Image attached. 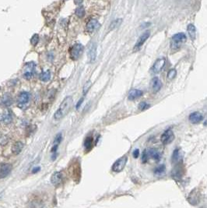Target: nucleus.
<instances>
[{
    "label": "nucleus",
    "mask_w": 207,
    "mask_h": 208,
    "mask_svg": "<svg viewBox=\"0 0 207 208\" xmlns=\"http://www.w3.org/2000/svg\"><path fill=\"white\" fill-rule=\"evenodd\" d=\"M143 95V92L141 90H138V89H133L131 91L129 92V100H135L138 97H141L142 95Z\"/></svg>",
    "instance_id": "dca6fc26"
},
{
    "label": "nucleus",
    "mask_w": 207,
    "mask_h": 208,
    "mask_svg": "<svg viewBox=\"0 0 207 208\" xmlns=\"http://www.w3.org/2000/svg\"><path fill=\"white\" fill-rule=\"evenodd\" d=\"M90 86H91V82L90 81L86 82L84 86V94H86V92L88 91L89 88L90 87Z\"/></svg>",
    "instance_id": "2f4dec72"
},
{
    "label": "nucleus",
    "mask_w": 207,
    "mask_h": 208,
    "mask_svg": "<svg viewBox=\"0 0 207 208\" xmlns=\"http://www.w3.org/2000/svg\"><path fill=\"white\" fill-rule=\"evenodd\" d=\"M176 74H177V71L175 69H172V70H170L167 73V77L170 80H172L176 76Z\"/></svg>",
    "instance_id": "393cba45"
},
{
    "label": "nucleus",
    "mask_w": 207,
    "mask_h": 208,
    "mask_svg": "<svg viewBox=\"0 0 207 208\" xmlns=\"http://www.w3.org/2000/svg\"><path fill=\"white\" fill-rule=\"evenodd\" d=\"M12 121V115L9 112H5L0 115V122H3L5 124H8Z\"/></svg>",
    "instance_id": "aec40b11"
},
{
    "label": "nucleus",
    "mask_w": 207,
    "mask_h": 208,
    "mask_svg": "<svg viewBox=\"0 0 207 208\" xmlns=\"http://www.w3.org/2000/svg\"><path fill=\"white\" fill-rule=\"evenodd\" d=\"M121 20L120 19H118V20H115V21H113L111 24V26H110V29H115L116 27H118L119 25L121 24Z\"/></svg>",
    "instance_id": "a878e982"
},
{
    "label": "nucleus",
    "mask_w": 207,
    "mask_h": 208,
    "mask_svg": "<svg viewBox=\"0 0 207 208\" xmlns=\"http://www.w3.org/2000/svg\"><path fill=\"white\" fill-rule=\"evenodd\" d=\"M83 101H84V98H81L80 100L79 101L78 103H77V105H76V108H79L80 105H81V104L83 102Z\"/></svg>",
    "instance_id": "72a5a7b5"
},
{
    "label": "nucleus",
    "mask_w": 207,
    "mask_h": 208,
    "mask_svg": "<svg viewBox=\"0 0 207 208\" xmlns=\"http://www.w3.org/2000/svg\"><path fill=\"white\" fill-rule=\"evenodd\" d=\"M62 133H59L58 135L55 136V140H54V143H57V144H59V143L62 141Z\"/></svg>",
    "instance_id": "7c9ffc66"
},
{
    "label": "nucleus",
    "mask_w": 207,
    "mask_h": 208,
    "mask_svg": "<svg viewBox=\"0 0 207 208\" xmlns=\"http://www.w3.org/2000/svg\"><path fill=\"white\" fill-rule=\"evenodd\" d=\"M189 121L191 122V123H194V124H197V123H199V122L202 121L203 119V116L202 115L199 111H195V112H192L189 115Z\"/></svg>",
    "instance_id": "9d476101"
},
{
    "label": "nucleus",
    "mask_w": 207,
    "mask_h": 208,
    "mask_svg": "<svg viewBox=\"0 0 207 208\" xmlns=\"http://www.w3.org/2000/svg\"><path fill=\"white\" fill-rule=\"evenodd\" d=\"M164 171H165V165H162L156 167L154 172H155V174H162L163 172H164Z\"/></svg>",
    "instance_id": "bb28decb"
},
{
    "label": "nucleus",
    "mask_w": 207,
    "mask_h": 208,
    "mask_svg": "<svg viewBox=\"0 0 207 208\" xmlns=\"http://www.w3.org/2000/svg\"><path fill=\"white\" fill-rule=\"evenodd\" d=\"M83 1H84V0H74V3H75L76 5H80V4L83 3Z\"/></svg>",
    "instance_id": "f704fd0d"
},
{
    "label": "nucleus",
    "mask_w": 207,
    "mask_h": 208,
    "mask_svg": "<svg viewBox=\"0 0 207 208\" xmlns=\"http://www.w3.org/2000/svg\"><path fill=\"white\" fill-rule=\"evenodd\" d=\"M72 105H73V97H71V96L65 97L62 102V104L59 106V109L55 113V120H59V119L63 118L69 112Z\"/></svg>",
    "instance_id": "f257e3e1"
},
{
    "label": "nucleus",
    "mask_w": 207,
    "mask_h": 208,
    "mask_svg": "<svg viewBox=\"0 0 207 208\" xmlns=\"http://www.w3.org/2000/svg\"><path fill=\"white\" fill-rule=\"evenodd\" d=\"M76 15L78 16V17H83L85 15V9L83 6H80L78 8L76 9L75 11Z\"/></svg>",
    "instance_id": "b1692460"
},
{
    "label": "nucleus",
    "mask_w": 207,
    "mask_h": 208,
    "mask_svg": "<svg viewBox=\"0 0 207 208\" xmlns=\"http://www.w3.org/2000/svg\"><path fill=\"white\" fill-rule=\"evenodd\" d=\"M127 161H128V157H126V156H123L121 158L117 160L112 166V171L115 172H121L124 169V167H125Z\"/></svg>",
    "instance_id": "20e7f679"
},
{
    "label": "nucleus",
    "mask_w": 207,
    "mask_h": 208,
    "mask_svg": "<svg viewBox=\"0 0 207 208\" xmlns=\"http://www.w3.org/2000/svg\"><path fill=\"white\" fill-rule=\"evenodd\" d=\"M166 62V59L165 58H160L155 62L153 66L151 68V71L153 73H157L162 70V69L164 68V65Z\"/></svg>",
    "instance_id": "0eeeda50"
},
{
    "label": "nucleus",
    "mask_w": 207,
    "mask_h": 208,
    "mask_svg": "<svg viewBox=\"0 0 207 208\" xmlns=\"http://www.w3.org/2000/svg\"><path fill=\"white\" fill-rule=\"evenodd\" d=\"M24 147V144L21 142H16L12 147V151L15 154H20Z\"/></svg>",
    "instance_id": "6ab92c4d"
},
{
    "label": "nucleus",
    "mask_w": 207,
    "mask_h": 208,
    "mask_svg": "<svg viewBox=\"0 0 207 208\" xmlns=\"http://www.w3.org/2000/svg\"><path fill=\"white\" fill-rule=\"evenodd\" d=\"M2 103L5 106H9L13 104V98L11 97L9 94H5L3 97L2 99Z\"/></svg>",
    "instance_id": "412c9836"
},
{
    "label": "nucleus",
    "mask_w": 207,
    "mask_h": 208,
    "mask_svg": "<svg viewBox=\"0 0 207 208\" xmlns=\"http://www.w3.org/2000/svg\"><path fill=\"white\" fill-rule=\"evenodd\" d=\"M35 68L36 65L34 62H28L25 65V70L24 72V76L26 79H30L32 78L35 72Z\"/></svg>",
    "instance_id": "423d86ee"
},
{
    "label": "nucleus",
    "mask_w": 207,
    "mask_h": 208,
    "mask_svg": "<svg viewBox=\"0 0 207 208\" xmlns=\"http://www.w3.org/2000/svg\"><path fill=\"white\" fill-rule=\"evenodd\" d=\"M149 107H150V105H148L147 103L145 102V101H142V102H140V104L139 105V108H140L141 111L147 109Z\"/></svg>",
    "instance_id": "cd10ccee"
},
{
    "label": "nucleus",
    "mask_w": 207,
    "mask_h": 208,
    "mask_svg": "<svg viewBox=\"0 0 207 208\" xmlns=\"http://www.w3.org/2000/svg\"><path fill=\"white\" fill-rule=\"evenodd\" d=\"M12 171V166L10 164H2L0 165V178H5L9 175Z\"/></svg>",
    "instance_id": "6e6552de"
},
{
    "label": "nucleus",
    "mask_w": 207,
    "mask_h": 208,
    "mask_svg": "<svg viewBox=\"0 0 207 208\" xmlns=\"http://www.w3.org/2000/svg\"><path fill=\"white\" fill-rule=\"evenodd\" d=\"M84 52V46L81 44H76L70 50V56L74 60L78 59Z\"/></svg>",
    "instance_id": "7ed1b4c3"
},
{
    "label": "nucleus",
    "mask_w": 207,
    "mask_h": 208,
    "mask_svg": "<svg viewBox=\"0 0 207 208\" xmlns=\"http://www.w3.org/2000/svg\"><path fill=\"white\" fill-rule=\"evenodd\" d=\"M187 30H188V35L190 37L192 41H194L196 39V27L193 24H188V27H187Z\"/></svg>",
    "instance_id": "a211bd4d"
},
{
    "label": "nucleus",
    "mask_w": 207,
    "mask_h": 208,
    "mask_svg": "<svg viewBox=\"0 0 207 208\" xmlns=\"http://www.w3.org/2000/svg\"><path fill=\"white\" fill-rule=\"evenodd\" d=\"M30 100V94L28 92H21L18 97V103L20 105L27 104Z\"/></svg>",
    "instance_id": "2eb2a0df"
},
{
    "label": "nucleus",
    "mask_w": 207,
    "mask_h": 208,
    "mask_svg": "<svg viewBox=\"0 0 207 208\" xmlns=\"http://www.w3.org/2000/svg\"><path fill=\"white\" fill-rule=\"evenodd\" d=\"M132 155H133V157H134L135 158L139 157V156H140V150H139V149L134 150V151L132 152Z\"/></svg>",
    "instance_id": "473e14b6"
},
{
    "label": "nucleus",
    "mask_w": 207,
    "mask_h": 208,
    "mask_svg": "<svg viewBox=\"0 0 207 208\" xmlns=\"http://www.w3.org/2000/svg\"><path fill=\"white\" fill-rule=\"evenodd\" d=\"M39 78L41 81L43 82H47L49 81V80L51 79V73L49 70H46L45 72H42L40 73V74L39 75Z\"/></svg>",
    "instance_id": "4be33fe9"
},
{
    "label": "nucleus",
    "mask_w": 207,
    "mask_h": 208,
    "mask_svg": "<svg viewBox=\"0 0 207 208\" xmlns=\"http://www.w3.org/2000/svg\"><path fill=\"white\" fill-rule=\"evenodd\" d=\"M38 41H39V36L38 34H34L30 39V43L32 44L33 45H36L38 43Z\"/></svg>",
    "instance_id": "c756f323"
},
{
    "label": "nucleus",
    "mask_w": 207,
    "mask_h": 208,
    "mask_svg": "<svg viewBox=\"0 0 207 208\" xmlns=\"http://www.w3.org/2000/svg\"><path fill=\"white\" fill-rule=\"evenodd\" d=\"M160 140H161V142L164 143V145H167V144L172 143L175 140L174 132L171 129H168L162 134Z\"/></svg>",
    "instance_id": "39448f33"
},
{
    "label": "nucleus",
    "mask_w": 207,
    "mask_h": 208,
    "mask_svg": "<svg viewBox=\"0 0 207 208\" xmlns=\"http://www.w3.org/2000/svg\"><path fill=\"white\" fill-rule=\"evenodd\" d=\"M93 141H94V139L92 136H88L86 138L85 142H84V147H85L86 151H89L91 150L92 147H93Z\"/></svg>",
    "instance_id": "5701e85b"
},
{
    "label": "nucleus",
    "mask_w": 207,
    "mask_h": 208,
    "mask_svg": "<svg viewBox=\"0 0 207 208\" xmlns=\"http://www.w3.org/2000/svg\"><path fill=\"white\" fill-rule=\"evenodd\" d=\"M88 56L90 59V62H94L96 59V56H97V46L94 43H93L90 47L88 51Z\"/></svg>",
    "instance_id": "4468645a"
},
{
    "label": "nucleus",
    "mask_w": 207,
    "mask_h": 208,
    "mask_svg": "<svg viewBox=\"0 0 207 208\" xmlns=\"http://www.w3.org/2000/svg\"><path fill=\"white\" fill-rule=\"evenodd\" d=\"M148 154H149V157H152L153 160L155 161H159L160 159V154L159 153V151L155 148H150L147 150Z\"/></svg>",
    "instance_id": "f3484780"
},
{
    "label": "nucleus",
    "mask_w": 207,
    "mask_h": 208,
    "mask_svg": "<svg viewBox=\"0 0 207 208\" xmlns=\"http://www.w3.org/2000/svg\"><path fill=\"white\" fill-rule=\"evenodd\" d=\"M100 23L97 21V20L92 19L87 23L86 24V30L90 33L94 32L95 30H97L100 27Z\"/></svg>",
    "instance_id": "1a4fd4ad"
},
{
    "label": "nucleus",
    "mask_w": 207,
    "mask_h": 208,
    "mask_svg": "<svg viewBox=\"0 0 207 208\" xmlns=\"http://www.w3.org/2000/svg\"><path fill=\"white\" fill-rule=\"evenodd\" d=\"M186 35L184 33H178L173 36L171 38V48L173 49H177L183 43L186 41Z\"/></svg>",
    "instance_id": "f03ea898"
},
{
    "label": "nucleus",
    "mask_w": 207,
    "mask_h": 208,
    "mask_svg": "<svg viewBox=\"0 0 207 208\" xmlns=\"http://www.w3.org/2000/svg\"><path fill=\"white\" fill-rule=\"evenodd\" d=\"M40 168L39 167H35V168H34V169H33V173H35L36 172H38V170H40Z\"/></svg>",
    "instance_id": "c9c22d12"
},
{
    "label": "nucleus",
    "mask_w": 207,
    "mask_h": 208,
    "mask_svg": "<svg viewBox=\"0 0 207 208\" xmlns=\"http://www.w3.org/2000/svg\"><path fill=\"white\" fill-rule=\"evenodd\" d=\"M149 158V154H148L147 150H144L143 153V156H142V162L146 163Z\"/></svg>",
    "instance_id": "c85d7f7f"
},
{
    "label": "nucleus",
    "mask_w": 207,
    "mask_h": 208,
    "mask_svg": "<svg viewBox=\"0 0 207 208\" xmlns=\"http://www.w3.org/2000/svg\"><path fill=\"white\" fill-rule=\"evenodd\" d=\"M150 32L149 30H146L145 32L143 33L142 35L140 36L139 39H138L137 42L136 44L135 45V49H139L141 48V46L143 45V44L145 43V41L148 39V38L150 37Z\"/></svg>",
    "instance_id": "9b49d317"
},
{
    "label": "nucleus",
    "mask_w": 207,
    "mask_h": 208,
    "mask_svg": "<svg viewBox=\"0 0 207 208\" xmlns=\"http://www.w3.org/2000/svg\"><path fill=\"white\" fill-rule=\"evenodd\" d=\"M62 179V173L59 172H55L51 178V182L52 185H54L55 186H58L59 185H60Z\"/></svg>",
    "instance_id": "f8f14e48"
},
{
    "label": "nucleus",
    "mask_w": 207,
    "mask_h": 208,
    "mask_svg": "<svg viewBox=\"0 0 207 208\" xmlns=\"http://www.w3.org/2000/svg\"><path fill=\"white\" fill-rule=\"evenodd\" d=\"M152 84V88H153V92H158L162 87V82L158 77H153L151 81Z\"/></svg>",
    "instance_id": "ddd939ff"
}]
</instances>
